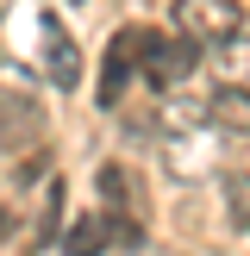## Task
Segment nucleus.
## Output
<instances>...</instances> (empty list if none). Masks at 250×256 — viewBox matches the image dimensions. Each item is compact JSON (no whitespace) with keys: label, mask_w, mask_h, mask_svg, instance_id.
<instances>
[{"label":"nucleus","mask_w":250,"mask_h":256,"mask_svg":"<svg viewBox=\"0 0 250 256\" xmlns=\"http://www.w3.org/2000/svg\"><path fill=\"white\" fill-rule=\"evenodd\" d=\"M212 69H219V88H244L250 94V38H225L212 50Z\"/></svg>","instance_id":"nucleus-5"},{"label":"nucleus","mask_w":250,"mask_h":256,"mask_svg":"<svg viewBox=\"0 0 250 256\" xmlns=\"http://www.w3.org/2000/svg\"><path fill=\"white\" fill-rule=\"evenodd\" d=\"M206 119L219 125V132H250V94L244 88H219V94L206 100Z\"/></svg>","instance_id":"nucleus-6"},{"label":"nucleus","mask_w":250,"mask_h":256,"mask_svg":"<svg viewBox=\"0 0 250 256\" xmlns=\"http://www.w3.org/2000/svg\"><path fill=\"white\" fill-rule=\"evenodd\" d=\"M100 200H106V212H138V182L132 175L119 169V162H106V169H100Z\"/></svg>","instance_id":"nucleus-7"},{"label":"nucleus","mask_w":250,"mask_h":256,"mask_svg":"<svg viewBox=\"0 0 250 256\" xmlns=\"http://www.w3.org/2000/svg\"><path fill=\"white\" fill-rule=\"evenodd\" d=\"M238 0H175V32L188 44H225L238 38Z\"/></svg>","instance_id":"nucleus-2"},{"label":"nucleus","mask_w":250,"mask_h":256,"mask_svg":"<svg viewBox=\"0 0 250 256\" xmlns=\"http://www.w3.org/2000/svg\"><path fill=\"white\" fill-rule=\"evenodd\" d=\"M44 62H50V82H56V88H75V75H82V50L69 44V32H62L56 19H44Z\"/></svg>","instance_id":"nucleus-4"},{"label":"nucleus","mask_w":250,"mask_h":256,"mask_svg":"<svg viewBox=\"0 0 250 256\" xmlns=\"http://www.w3.org/2000/svg\"><path fill=\"white\" fill-rule=\"evenodd\" d=\"M144 50H150V32H144V25H125V32L106 44V69H100V106H119V100H125V88L144 75Z\"/></svg>","instance_id":"nucleus-1"},{"label":"nucleus","mask_w":250,"mask_h":256,"mask_svg":"<svg viewBox=\"0 0 250 256\" xmlns=\"http://www.w3.org/2000/svg\"><path fill=\"white\" fill-rule=\"evenodd\" d=\"M188 69H194V44H188V38H156V32H150V50H144V82L169 94V88L182 82Z\"/></svg>","instance_id":"nucleus-3"},{"label":"nucleus","mask_w":250,"mask_h":256,"mask_svg":"<svg viewBox=\"0 0 250 256\" xmlns=\"http://www.w3.org/2000/svg\"><path fill=\"white\" fill-rule=\"evenodd\" d=\"M225 212H232V225L250 238V175H225Z\"/></svg>","instance_id":"nucleus-8"}]
</instances>
